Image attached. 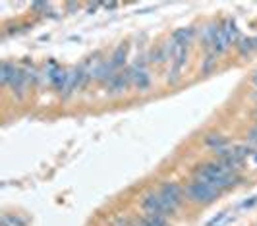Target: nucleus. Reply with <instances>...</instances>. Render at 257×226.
<instances>
[{
    "instance_id": "nucleus-18",
    "label": "nucleus",
    "mask_w": 257,
    "mask_h": 226,
    "mask_svg": "<svg viewBox=\"0 0 257 226\" xmlns=\"http://www.w3.org/2000/svg\"><path fill=\"white\" fill-rule=\"evenodd\" d=\"M248 139H250L254 145H257V126L252 130V132H250V134H248Z\"/></svg>"
},
{
    "instance_id": "nucleus-4",
    "label": "nucleus",
    "mask_w": 257,
    "mask_h": 226,
    "mask_svg": "<svg viewBox=\"0 0 257 226\" xmlns=\"http://www.w3.org/2000/svg\"><path fill=\"white\" fill-rule=\"evenodd\" d=\"M142 209L145 211V215H160V217H170L168 211H166V207H164V203L160 201V197L158 194L155 192H151V194H147V196L142 199Z\"/></svg>"
},
{
    "instance_id": "nucleus-13",
    "label": "nucleus",
    "mask_w": 257,
    "mask_h": 226,
    "mask_svg": "<svg viewBox=\"0 0 257 226\" xmlns=\"http://www.w3.org/2000/svg\"><path fill=\"white\" fill-rule=\"evenodd\" d=\"M124 58H126V46L120 45L118 48H116L114 56L110 58V64H112V66H114L116 70H118V68H120V66L124 64Z\"/></svg>"
},
{
    "instance_id": "nucleus-12",
    "label": "nucleus",
    "mask_w": 257,
    "mask_h": 226,
    "mask_svg": "<svg viewBox=\"0 0 257 226\" xmlns=\"http://www.w3.org/2000/svg\"><path fill=\"white\" fill-rule=\"evenodd\" d=\"M14 68L16 66H12L10 62H2V68H0V81H2L4 85H8V81H10V77H12Z\"/></svg>"
},
{
    "instance_id": "nucleus-2",
    "label": "nucleus",
    "mask_w": 257,
    "mask_h": 226,
    "mask_svg": "<svg viewBox=\"0 0 257 226\" xmlns=\"http://www.w3.org/2000/svg\"><path fill=\"white\" fill-rule=\"evenodd\" d=\"M186 197L194 203H213L214 199L220 197V190H216L211 184H205V182H200L194 178V182H190L186 186Z\"/></svg>"
},
{
    "instance_id": "nucleus-11",
    "label": "nucleus",
    "mask_w": 257,
    "mask_h": 226,
    "mask_svg": "<svg viewBox=\"0 0 257 226\" xmlns=\"http://www.w3.org/2000/svg\"><path fill=\"white\" fill-rule=\"evenodd\" d=\"M0 226H28V225H26V221L20 219V217H14V215H2Z\"/></svg>"
},
{
    "instance_id": "nucleus-20",
    "label": "nucleus",
    "mask_w": 257,
    "mask_h": 226,
    "mask_svg": "<svg viewBox=\"0 0 257 226\" xmlns=\"http://www.w3.org/2000/svg\"><path fill=\"white\" fill-rule=\"evenodd\" d=\"M254 83L257 85V74H256V77H254Z\"/></svg>"
},
{
    "instance_id": "nucleus-3",
    "label": "nucleus",
    "mask_w": 257,
    "mask_h": 226,
    "mask_svg": "<svg viewBox=\"0 0 257 226\" xmlns=\"http://www.w3.org/2000/svg\"><path fill=\"white\" fill-rule=\"evenodd\" d=\"M157 194H158V197H160V201L164 203L168 215H174V213H176V209L182 205L184 196H186L184 190H182L178 184H174V182H164Z\"/></svg>"
},
{
    "instance_id": "nucleus-19",
    "label": "nucleus",
    "mask_w": 257,
    "mask_h": 226,
    "mask_svg": "<svg viewBox=\"0 0 257 226\" xmlns=\"http://www.w3.org/2000/svg\"><path fill=\"white\" fill-rule=\"evenodd\" d=\"M256 203H257V196H256V197H252L250 201H244V203H242V207H244V209H250V207H254Z\"/></svg>"
},
{
    "instance_id": "nucleus-14",
    "label": "nucleus",
    "mask_w": 257,
    "mask_h": 226,
    "mask_svg": "<svg viewBox=\"0 0 257 226\" xmlns=\"http://www.w3.org/2000/svg\"><path fill=\"white\" fill-rule=\"evenodd\" d=\"M205 143L209 145V147H213L214 151L222 149V147H226V139H222L220 136H207L205 137Z\"/></svg>"
},
{
    "instance_id": "nucleus-21",
    "label": "nucleus",
    "mask_w": 257,
    "mask_h": 226,
    "mask_svg": "<svg viewBox=\"0 0 257 226\" xmlns=\"http://www.w3.org/2000/svg\"><path fill=\"white\" fill-rule=\"evenodd\" d=\"M254 43H256V48H257V39H254Z\"/></svg>"
},
{
    "instance_id": "nucleus-15",
    "label": "nucleus",
    "mask_w": 257,
    "mask_h": 226,
    "mask_svg": "<svg viewBox=\"0 0 257 226\" xmlns=\"http://www.w3.org/2000/svg\"><path fill=\"white\" fill-rule=\"evenodd\" d=\"M228 221H230V215L226 211H222V213H218L211 223H207V226H226Z\"/></svg>"
},
{
    "instance_id": "nucleus-8",
    "label": "nucleus",
    "mask_w": 257,
    "mask_h": 226,
    "mask_svg": "<svg viewBox=\"0 0 257 226\" xmlns=\"http://www.w3.org/2000/svg\"><path fill=\"white\" fill-rule=\"evenodd\" d=\"M222 35L226 37V41H228V45H234L236 41H238V27H236V23L232 21V19H226L224 23H222Z\"/></svg>"
},
{
    "instance_id": "nucleus-17",
    "label": "nucleus",
    "mask_w": 257,
    "mask_h": 226,
    "mask_svg": "<svg viewBox=\"0 0 257 226\" xmlns=\"http://www.w3.org/2000/svg\"><path fill=\"white\" fill-rule=\"evenodd\" d=\"M214 64H216V54H214V52H209V56H207V58H205V62H203L201 72H203V74L211 72V70L214 68Z\"/></svg>"
},
{
    "instance_id": "nucleus-7",
    "label": "nucleus",
    "mask_w": 257,
    "mask_h": 226,
    "mask_svg": "<svg viewBox=\"0 0 257 226\" xmlns=\"http://www.w3.org/2000/svg\"><path fill=\"white\" fill-rule=\"evenodd\" d=\"M132 83H134V81H132L130 70H126L124 74H116L114 79L108 83V87H110V91H114V93H122V91L128 89Z\"/></svg>"
},
{
    "instance_id": "nucleus-5",
    "label": "nucleus",
    "mask_w": 257,
    "mask_h": 226,
    "mask_svg": "<svg viewBox=\"0 0 257 226\" xmlns=\"http://www.w3.org/2000/svg\"><path fill=\"white\" fill-rule=\"evenodd\" d=\"M130 75H132V81L134 85L138 87L140 91H145L149 85H151V77H149V72L143 64H134L130 68Z\"/></svg>"
},
{
    "instance_id": "nucleus-6",
    "label": "nucleus",
    "mask_w": 257,
    "mask_h": 226,
    "mask_svg": "<svg viewBox=\"0 0 257 226\" xmlns=\"http://www.w3.org/2000/svg\"><path fill=\"white\" fill-rule=\"evenodd\" d=\"M8 85L14 89V93L18 95V97H24L26 87H28V75H26V72H22L20 68H14V72H12V77H10Z\"/></svg>"
},
{
    "instance_id": "nucleus-9",
    "label": "nucleus",
    "mask_w": 257,
    "mask_h": 226,
    "mask_svg": "<svg viewBox=\"0 0 257 226\" xmlns=\"http://www.w3.org/2000/svg\"><path fill=\"white\" fill-rule=\"evenodd\" d=\"M138 225L140 226H168V221H166V217H160V215H145Z\"/></svg>"
},
{
    "instance_id": "nucleus-1",
    "label": "nucleus",
    "mask_w": 257,
    "mask_h": 226,
    "mask_svg": "<svg viewBox=\"0 0 257 226\" xmlns=\"http://www.w3.org/2000/svg\"><path fill=\"white\" fill-rule=\"evenodd\" d=\"M196 180L211 184L216 190L222 192V190H228L232 186H236V182L240 180V178H238L236 174L228 172L218 161H213V163H207V165L200 166V168L196 170Z\"/></svg>"
},
{
    "instance_id": "nucleus-10",
    "label": "nucleus",
    "mask_w": 257,
    "mask_h": 226,
    "mask_svg": "<svg viewBox=\"0 0 257 226\" xmlns=\"http://www.w3.org/2000/svg\"><path fill=\"white\" fill-rule=\"evenodd\" d=\"M192 35H194V31H192V29H178V31H174V35H172V43H174V45L188 46V45H190V39H192Z\"/></svg>"
},
{
    "instance_id": "nucleus-16",
    "label": "nucleus",
    "mask_w": 257,
    "mask_h": 226,
    "mask_svg": "<svg viewBox=\"0 0 257 226\" xmlns=\"http://www.w3.org/2000/svg\"><path fill=\"white\" fill-rule=\"evenodd\" d=\"M256 48V43H254V39H240V45H238V50H240V54H250L252 50Z\"/></svg>"
}]
</instances>
